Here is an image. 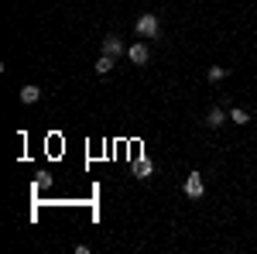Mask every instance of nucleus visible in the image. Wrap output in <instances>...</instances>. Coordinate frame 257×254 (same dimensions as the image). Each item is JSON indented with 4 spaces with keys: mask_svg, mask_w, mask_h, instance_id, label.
Masks as SVG:
<instances>
[{
    "mask_svg": "<svg viewBox=\"0 0 257 254\" xmlns=\"http://www.w3.org/2000/svg\"><path fill=\"white\" fill-rule=\"evenodd\" d=\"M158 31H161V21L155 18V14H144V18L138 21V35L141 38H158Z\"/></svg>",
    "mask_w": 257,
    "mask_h": 254,
    "instance_id": "nucleus-1",
    "label": "nucleus"
},
{
    "mask_svg": "<svg viewBox=\"0 0 257 254\" xmlns=\"http://www.w3.org/2000/svg\"><path fill=\"white\" fill-rule=\"evenodd\" d=\"M103 55H113V59H117V55H127L123 38H120V35H106V38H103Z\"/></svg>",
    "mask_w": 257,
    "mask_h": 254,
    "instance_id": "nucleus-2",
    "label": "nucleus"
},
{
    "mask_svg": "<svg viewBox=\"0 0 257 254\" xmlns=\"http://www.w3.org/2000/svg\"><path fill=\"white\" fill-rule=\"evenodd\" d=\"M202 193H206V186H202V176H199V172L185 176V196H189V199H199Z\"/></svg>",
    "mask_w": 257,
    "mask_h": 254,
    "instance_id": "nucleus-3",
    "label": "nucleus"
},
{
    "mask_svg": "<svg viewBox=\"0 0 257 254\" xmlns=\"http://www.w3.org/2000/svg\"><path fill=\"white\" fill-rule=\"evenodd\" d=\"M127 59L134 62V65H144V62L151 59V52H148L144 41H138V45H127Z\"/></svg>",
    "mask_w": 257,
    "mask_h": 254,
    "instance_id": "nucleus-4",
    "label": "nucleus"
},
{
    "mask_svg": "<svg viewBox=\"0 0 257 254\" xmlns=\"http://www.w3.org/2000/svg\"><path fill=\"white\" fill-rule=\"evenodd\" d=\"M131 172H134V176H138V179H151V172H155V165H151V161H148V158H138V161H134V168H131Z\"/></svg>",
    "mask_w": 257,
    "mask_h": 254,
    "instance_id": "nucleus-5",
    "label": "nucleus"
},
{
    "mask_svg": "<svg viewBox=\"0 0 257 254\" xmlns=\"http://www.w3.org/2000/svg\"><path fill=\"white\" fill-rule=\"evenodd\" d=\"M41 90L35 86V82H28V86H21V103H38Z\"/></svg>",
    "mask_w": 257,
    "mask_h": 254,
    "instance_id": "nucleus-6",
    "label": "nucleus"
},
{
    "mask_svg": "<svg viewBox=\"0 0 257 254\" xmlns=\"http://www.w3.org/2000/svg\"><path fill=\"white\" fill-rule=\"evenodd\" d=\"M226 117H230L226 110H219V107H213V110L206 114V124H209V127H219V124H226Z\"/></svg>",
    "mask_w": 257,
    "mask_h": 254,
    "instance_id": "nucleus-7",
    "label": "nucleus"
},
{
    "mask_svg": "<svg viewBox=\"0 0 257 254\" xmlns=\"http://www.w3.org/2000/svg\"><path fill=\"white\" fill-rule=\"evenodd\" d=\"M113 55H99L96 59V65H93V69H96V76H106V72H110V69H113Z\"/></svg>",
    "mask_w": 257,
    "mask_h": 254,
    "instance_id": "nucleus-8",
    "label": "nucleus"
},
{
    "mask_svg": "<svg viewBox=\"0 0 257 254\" xmlns=\"http://www.w3.org/2000/svg\"><path fill=\"white\" fill-rule=\"evenodd\" d=\"M230 120H233V124H240V127H243V124H250V114H247V110H243V107H233V110H230Z\"/></svg>",
    "mask_w": 257,
    "mask_h": 254,
    "instance_id": "nucleus-9",
    "label": "nucleus"
},
{
    "mask_svg": "<svg viewBox=\"0 0 257 254\" xmlns=\"http://www.w3.org/2000/svg\"><path fill=\"white\" fill-rule=\"evenodd\" d=\"M206 79H209V82H219V79H226V69H223V65H213V69L206 72Z\"/></svg>",
    "mask_w": 257,
    "mask_h": 254,
    "instance_id": "nucleus-10",
    "label": "nucleus"
}]
</instances>
